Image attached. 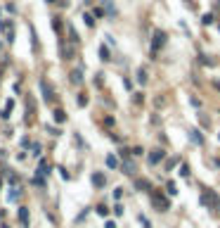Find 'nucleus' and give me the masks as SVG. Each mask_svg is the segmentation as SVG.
I'll return each instance as SVG.
<instances>
[{"label": "nucleus", "mask_w": 220, "mask_h": 228, "mask_svg": "<svg viewBox=\"0 0 220 228\" xmlns=\"http://www.w3.org/2000/svg\"><path fill=\"white\" fill-rule=\"evenodd\" d=\"M12 107H14V102H12V100H7V105H5V110H2V117H5V119L9 117V112H12Z\"/></svg>", "instance_id": "8"}, {"label": "nucleus", "mask_w": 220, "mask_h": 228, "mask_svg": "<svg viewBox=\"0 0 220 228\" xmlns=\"http://www.w3.org/2000/svg\"><path fill=\"white\" fill-rule=\"evenodd\" d=\"M137 81H140V83H144V81H147V74L142 71V69H140V71H137Z\"/></svg>", "instance_id": "15"}, {"label": "nucleus", "mask_w": 220, "mask_h": 228, "mask_svg": "<svg viewBox=\"0 0 220 228\" xmlns=\"http://www.w3.org/2000/svg\"><path fill=\"white\" fill-rule=\"evenodd\" d=\"M180 173H182V176H189V166L182 164V166H180Z\"/></svg>", "instance_id": "16"}, {"label": "nucleus", "mask_w": 220, "mask_h": 228, "mask_svg": "<svg viewBox=\"0 0 220 228\" xmlns=\"http://www.w3.org/2000/svg\"><path fill=\"white\" fill-rule=\"evenodd\" d=\"M104 183H106L104 173H92V185L95 188H104Z\"/></svg>", "instance_id": "4"}, {"label": "nucleus", "mask_w": 220, "mask_h": 228, "mask_svg": "<svg viewBox=\"0 0 220 228\" xmlns=\"http://www.w3.org/2000/svg\"><path fill=\"white\" fill-rule=\"evenodd\" d=\"M97 214H99V216H106V214H109V209H106L104 204H99V207H97Z\"/></svg>", "instance_id": "14"}, {"label": "nucleus", "mask_w": 220, "mask_h": 228, "mask_svg": "<svg viewBox=\"0 0 220 228\" xmlns=\"http://www.w3.org/2000/svg\"><path fill=\"white\" fill-rule=\"evenodd\" d=\"M64 119H66V114H64L62 110H54V121H57V124H62Z\"/></svg>", "instance_id": "7"}, {"label": "nucleus", "mask_w": 220, "mask_h": 228, "mask_svg": "<svg viewBox=\"0 0 220 228\" xmlns=\"http://www.w3.org/2000/svg\"><path fill=\"white\" fill-rule=\"evenodd\" d=\"M203 204H220V200L213 195V192H203V197H201Z\"/></svg>", "instance_id": "5"}, {"label": "nucleus", "mask_w": 220, "mask_h": 228, "mask_svg": "<svg viewBox=\"0 0 220 228\" xmlns=\"http://www.w3.org/2000/svg\"><path fill=\"white\" fill-rule=\"evenodd\" d=\"M0 29H2V33H5V38L7 41H14V29H12V21H0Z\"/></svg>", "instance_id": "1"}, {"label": "nucleus", "mask_w": 220, "mask_h": 228, "mask_svg": "<svg viewBox=\"0 0 220 228\" xmlns=\"http://www.w3.org/2000/svg\"><path fill=\"white\" fill-rule=\"evenodd\" d=\"M78 105H80V107H83V105H88V98H85V95H80V98H78Z\"/></svg>", "instance_id": "19"}, {"label": "nucleus", "mask_w": 220, "mask_h": 228, "mask_svg": "<svg viewBox=\"0 0 220 228\" xmlns=\"http://www.w3.org/2000/svg\"><path fill=\"white\" fill-rule=\"evenodd\" d=\"M192 140H194V143H199V145H201V143H203V136L199 133V131H192Z\"/></svg>", "instance_id": "9"}, {"label": "nucleus", "mask_w": 220, "mask_h": 228, "mask_svg": "<svg viewBox=\"0 0 220 228\" xmlns=\"http://www.w3.org/2000/svg\"><path fill=\"white\" fill-rule=\"evenodd\" d=\"M71 81L73 83H80L83 79H80V71H71Z\"/></svg>", "instance_id": "13"}, {"label": "nucleus", "mask_w": 220, "mask_h": 228, "mask_svg": "<svg viewBox=\"0 0 220 228\" xmlns=\"http://www.w3.org/2000/svg\"><path fill=\"white\" fill-rule=\"evenodd\" d=\"M40 173H47V162H40Z\"/></svg>", "instance_id": "20"}, {"label": "nucleus", "mask_w": 220, "mask_h": 228, "mask_svg": "<svg viewBox=\"0 0 220 228\" xmlns=\"http://www.w3.org/2000/svg\"><path fill=\"white\" fill-rule=\"evenodd\" d=\"M163 43H166V33H163V31H156V33H154V43H151L154 52H156V50L163 45Z\"/></svg>", "instance_id": "2"}, {"label": "nucleus", "mask_w": 220, "mask_h": 228, "mask_svg": "<svg viewBox=\"0 0 220 228\" xmlns=\"http://www.w3.org/2000/svg\"><path fill=\"white\" fill-rule=\"evenodd\" d=\"M99 55H102V60H104V62H106V60H111V57H109V50H106L104 45L99 48Z\"/></svg>", "instance_id": "12"}, {"label": "nucleus", "mask_w": 220, "mask_h": 228, "mask_svg": "<svg viewBox=\"0 0 220 228\" xmlns=\"http://www.w3.org/2000/svg\"><path fill=\"white\" fill-rule=\"evenodd\" d=\"M161 159H163V150H154L149 155V164H158Z\"/></svg>", "instance_id": "6"}, {"label": "nucleus", "mask_w": 220, "mask_h": 228, "mask_svg": "<svg viewBox=\"0 0 220 228\" xmlns=\"http://www.w3.org/2000/svg\"><path fill=\"white\" fill-rule=\"evenodd\" d=\"M168 192H170V195H175V192H177L175 190V183H168Z\"/></svg>", "instance_id": "18"}, {"label": "nucleus", "mask_w": 220, "mask_h": 228, "mask_svg": "<svg viewBox=\"0 0 220 228\" xmlns=\"http://www.w3.org/2000/svg\"><path fill=\"white\" fill-rule=\"evenodd\" d=\"M116 164H118L116 157H106V166H109V169H116Z\"/></svg>", "instance_id": "11"}, {"label": "nucleus", "mask_w": 220, "mask_h": 228, "mask_svg": "<svg viewBox=\"0 0 220 228\" xmlns=\"http://www.w3.org/2000/svg\"><path fill=\"white\" fill-rule=\"evenodd\" d=\"M83 19H85V24H88V26H92V24H95V19L90 17V14H85V17H83Z\"/></svg>", "instance_id": "17"}, {"label": "nucleus", "mask_w": 220, "mask_h": 228, "mask_svg": "<svg viewBox=\"0 0 220 228\" xmlns=\"http://www.w3.org/2000/svg\"><path fill=\"white\" fill-rule=\"evenodd\" d=\"M40 91H43V98H45V102H52V88H50V83L45 81H40Z\"/></svg>", "instance_id": "3"}, {"label": "nucleus", "mask_w": 220, "mask_h": 228, "mask_svg": "<svg viewBox=\"0 0 220 228\" xmlns=\"http://www.w3.org/2000/svg\"><path fill=\"white\" fill-rule=\"evenodd\" d=\"M19 219H21V223L26 226V221H28V211H26V209H19Z\"/></svg>", "instance_id": "10"}]
</instances>
